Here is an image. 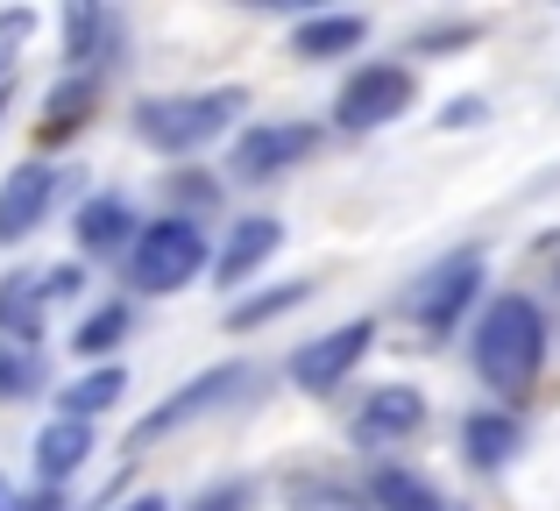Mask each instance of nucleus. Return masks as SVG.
Wrapping results in <instances>:
<instances>
[{"label":"nucleus","mask_w":560,"mask_h":511,"mask_svg":"<svg viewBox=\"0 0 560 511\" xmlns=\"http://www.w3.org/2000/svg\"><path fill=\"white\" fill-rule=\"evenodd\" d=\"M36 384V356H22L14 341H0V398H22Z\"/></svg>","instance_id":"b1692460"},{"label":"nucleus","mask_w":560,"mask_h":511,"mask_svg":"<svg viewBox=\"0 0 560 511\" xmlns=\"http://www.w3.org/2000/svg\"><path fill=\"white\" fill-rule=\"evenodd\" d=\"M425 427V405H419V391H405V384H390V391H376L370 405H362V419H355V441H405V433H419Z\"/></svg>","instance_id":"9b49d317"},{"label":"nucleus","mask_w":560,"mask_h":511,"mask_svg":"<svg viewBox=\"0 0 560 511\" xmlns=\"http://www.w3.org/2000/svg\"><path fill=\"white\" fill-rule=\"evenodd\" d=\"M305 291L313 284H277V291H256V299H242L234 305V327H262V320H277V313H291V305H305Z\"/></svg>","instance_id":"aec40b11"},{"label":"nucleus","mask_w":560,"mask_h":511,"mask_svg":"<svg viewBox=\"0 0 560 511\" xmlns=\"http://www.w3.org/2000/svg\"><path fill=\"white\" fill-rule=\"evenodd\" d=\"M28 511H71V504H65V498H57V490H43V498H36V504H28Z\"/></svg>","instance_id":"cd10ccee"},{"label":"nucleus","mask_w":560,"mask_h":511,"mask_svg":"<svg viewBox=\"0 0 560 511\" xmlns=\"http://www.w3.org/2000/svg\"><path fill=\"white\" fill-rule=\"evenodd\" d=\"M85 107H100V85H85V79L57 85V93H50V121H43V136H71V128L85 121Z\"/></svg>","instance_id":"a211bd4d"},{"label":"nucleus","mask_w":560,"mask_h":511,"mask_svg":"<svg viewBox=\"0 0 560 511\" xmlns=\"http://www.w3.org/2000/svg\"><path fill=\"white\" fill-rule=\"evenodd\" d=\"M199 511H248V484H228V490H213Z\"/></svg>","instance_id":"393cba45"},{"label":"nucleus","mask_w":560,"mask_h":511,"mask_svg":"<svg viewBox=\"0 0 560 511\" xmlns=\"http://www.w3.org/2000/svg\"><path fill=\"white\" fill-rule=\"evenodd\" d=\"M128 334V305H100V313H85V327H79V356H107L114 341H121Z\"/></svg>","instance_id":"412c9836"},{"label":"nucleus","mask_w":560,"mask_h":511,"mask_svg":"<svg viewBox=\"0 0 560 511\" xmlns=\"http://www.w3.org/2000/svg\"><path fill=\"white\" fill-rule=\"evenodd\" d=\"M206 263V235L191 221H156L136 235V249H128V277H136V291H185L191 277H199Z\"/></svg>","instance_id":"7ed1b4c3"},{"label":"nucleus","mask_w":560,"mask_h":511,"mask_svg":"<svg viewBox=\"0 0 560 511\" xmlns=\"http://www.w3.org/2000/svg\"><path fill=\"white\" fill-rule=\"evenodd\" d=\"M50 199H57V171L50 164L8 171V185H0V249H14V242L36 235L43 213H50Z\"/></svg>","instance_id":"1a4fd4ad"},{"label":"nucleus","mask_w":560,"mask_h":511,"mask_svg":"<svg viewBox=\"0 0 560 511\" xmlns=\"http://www.w3.org/2000/svg\"><path fill=\"white\" fill-rule=\"evenodd\" d=\"M313 150H319V128H305V121H262V128H248V136L234 142V171H242V178H270V171L305 164Z\"/></svg>","instance_id":"423d86ee"},{"label":"nucleus","mask_w":560,"mask_h":511,"mask_svg":"<svg viewBox=\"0 0 560 511\" xmlns=\"http://www.w3.org/2000/svg\"><path fill=\"white\" fill-rule=\"evenodd\" d=\"M28 36H36V14H28V8H8V14H0V93H8V71H14V57H22Z\"/></svg>","instance_id":"5701e85b"},{"label":"nucleus","mask_w":560,"mask_h":511,"mask_svg":"<svg viewBox=\"0 0 560 511\" xmlns=\"http://www.w3.org/2000/svg\"><path fill=\"white\" fill-rule=\"evenodd\" d=\"M128 228H136V213L121 207V199H85L79 207V249H121L128 242Z\"/></svg>","instance_id":"2eb2a0df"},{"label":"nucleus","mask_w":560,"mask_h":511,"mask_svg":"<svg viewBox=\"0 0 560 511\" xmlns=\"http://www.w3.org/2000/svg\"><path fill=\"white\" fill-rule=\"evenodd\" d=\"M100 36H114L107 14H93V8H71V14H65V50L79 57V65L93 57V43H100Z\"/></svg>","instance_id":"4be33fe9"},{"label":"nucleus","mask_w":560,"mask_h":511,"mask_svg":"<svg viewBox=\"0 0 560 511\" xmlns=\"http://www.w3.org/2000/svg\"><path fill=\"white\" fill-rule=\"evenodd\" d=\"M43 291H50V299H71V291H79V270H71V263H65V270H50V284H43Z\"/></svg>","instance_id":"bb28decb"},{"label":"nucleus","mask_w":560,"mask_h":511,"mask_svg":"<svg viewBox=\"0 0 560 511\" xmlns=\"http://www.w3.org/2000/svg\"><path fill=\"white\" fill-rule=\"evenodd\" d=\"M242 384H248V370H242V362H228V370H206V376H191V384L178 391V398H171V405H156V413L142 419V427L128 433V441H136V448H150L156 433H178L185 419H199V413H213V405H228Z\"/></svg>","instance_id":"39448f33"},{"label":"nucleus","mask_w":560,"mask_h":511,"mask_svg":"<svg viewBox=\"0 0 560 511\" xmlns=\"http://www.w3.org/2000/svg\"><path fill=\"white\" fill-rule=\"evenodd\" d=\"M121 391H128V376H121V370H114V362H107V370L79 376V384L65 391V419H79V427H85V419H93V413H107V405L121 398Z\"/></svg>","instance_id":"dca6fc26"},{"label":"nucleus","mask_w":560,"mask_h":511,"mask_svg":"<svg viewBox=\"0 0 560 511\" xmlns=\"http://www.w3.org/2000/svg\"><path fill=\"white\" fill-rule=\"evenodd\" d=\"M411 93H419V85H411V71H405V65H362L355 79L341 85V100H334V121L362 136V128L397 121V114L411 107Z\"/></svg>","instance_id":"20e7f679"},{"label":"nucleus","mask_w":560,"mask_h":511,"mask_svg":"<svg viewBox=\"0 0 560 511\" xmlns=\"http://www.w3.org/2000/svg\"><path fill=\"white\" fill-rule=\"evenodd\" d=\"M242 107H248L242 85H220V93H178V100H142L136 128H142V142H156V150H199V142H213Z\"/></svg>","instance_id":"f03ea898"},{"label":"nucleus","mask_w":560,"mask_h":511,"mask_svg":"<svg viewBox=\"0 0 560 511\" xmlns=\"http://www.w3.org/2000/svg\"><path fill=\"white\" fill-rule=\"evenodd\" d=\"M518 441H525V427L511 413H476L462 427V448H468V462H482V469H497V462H511L518 455Z\"/></svg>","instance_id":"4468645a"},{"label":"nucleus","mask_w":560,"mask_h":511,"mask_svg":"<svg viewBox=\"0 0 560 511\" xmlns=\"http://www.w3.org/2000/svg\"><path fill=\"white\" fill-rule=\"evenodd\" d=\"M440 121H447V128H476V121H482V100H454Z\"/></svg>","instance_id":"a878e982"},{"label":"nucleus","mask_w":560,"mask_h":511,"mask_svg":"<svg viewBox=\"0 0 560 511\" xmlns=\"http://www.w3.org/2000/svg\"><path fill=\"white\" fill-rule=\"evenodd\" d=\"M0 100H8V93H0Z\"/></svg>","instance_id":"7c9ffc66"},{"label":"nucleus","mask_w":560,"mask_h":511,"mask_svg":"<svg viewBox=\"0 0 560 511\" xmlns=\"http://www.w3.org/2000/svg\"><path fill=\"white\" fill-rule=\"evenodd\" d=\"M36 299H43V277H8V291H0V327H14L28 341V334H36Z\"/></svg>","instance_id":"6ab92c4d"},{"label":"nucleus","mask_w":560,"mask_h":511,"mask_svg":"<svg viewBox=\"0 0 560 511\" xmlns=\"http://www.w3.org/2000/svg\"><path fill=\"white\" fill-rule=\"evenodd\" d=\"M362 36H370L362 14H313V22L291 28V50L299 57H341V50H355Z\"/></svg>","instance_id":"ddd939ff"},{"label":"nucleus","mask_w":560,"mask_h":511,"mask_svg":"<svg viewBox=\"0 0 560 511\" xmlns=\"http://www.w3.org/2000/svg\"><path fill=\"white\" fill-rule=\"evenodd\" d=\"M539 362H547V320H539V305L518 299V291H504V299L482 305V320H476L482 384H490L497 398H525L533 376H539Z\"/></svg>","instance_id":"f257e3e1"},{"label":"nucleus","mask_w":560,"mask_h":511,"mask_svg":"<svg viewBox=\"0 0 560 511\" xmlns=\"http://www.w3.org/2000/svg\"><path fill=\"white\" fill-rule=\"evenodd\" d=\"M370 334H376L370 320H348V327H334L327 341H305L299 356H291V384H299V391H334V384H341V376L362 362Z\"/></svg>","instance_id":"6e6552de"},{"label":"nucleus","mask_w":560,"mask_h":511,"mask_svg":"<svg viewBox=\"0 0 560 511\" xmlns=\"http://www.w3.org/2000/svg\"><path fill=\"white\" fill-rule=\"evenodd\" d=\"M85 455H93V427H79V419H57V427L36 433V476L43 490L71 484V476L85 469Z\"/></svg>","instance_id":"9d476101"},{"label":"nucleus","mask_w":560,"mask_h":511,"mask_svg":"<svg viewBox=\"0 0 560 511\" xmlns=\"http://www.w3.org/2000/svg\"><path fill=\"white\" fill-rule=\"evenodd\" d=\"M476 284H482V256H454V263H440V270H433V277H419V291H411V320H419L425 334H447V327H454V313L476 299Z\"/></svg>","instance_id":"0eeeda50"},{"label":"nucleus","mask_w":560,"mask_h":511,"mask_svg":"<svg viewBox=\"0 0 560 511\" xmlns=\"http://www.w3.org/2000/svg\"><path fill=\"white\" fill-rule=\"evenodd\" d=\"M277 242H284V228H277V221H242V228H234V235H228V249H220L213 277H220V284H242V277L256 270V263L270 256Z\"/></svg>","instance_id":"f8f14e48"},{"label":"nucleus","mask_w":560,"mask_h":511,"mask_svg":"<svg viewBox=\"0 0 560 511\" xmlns=\"http://www.w3.org/2000/svg\"><path fill=\"white\" fill-rule=\"evenodd\" d=\"M376 504L383 511H454L440 490H425L411 469H376Z\"/></svg>","instance_id":"f3484780"},{"label":"nucleus","mask_w":560,"mask_h":511,"mask_svg":"<svg viewBox=\"0 0 560 511\" xmlns=\"http://www.w3.org/2000/svg\"><path fill=\"white\" fill-rule=\"evenodd\" d=\"M128 511H171V504H164V498H136Z\"/></svg>","instance_id":"c85d7f7f"},{"label":"nucleus","mask_w":560,"mask_h":511,"mask_svg":"<svg viewBox=\"0 0 560 511\" xmlns=\"http://www.w3.org/2000/svg\"><path fill=\"white\" fill-rule=\"evenodd\" d=\"M0 511H14V498H8V484H0Z\"/></svg>","instance_id":"c756f323"}]
</instances>
